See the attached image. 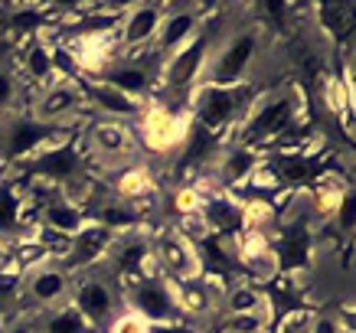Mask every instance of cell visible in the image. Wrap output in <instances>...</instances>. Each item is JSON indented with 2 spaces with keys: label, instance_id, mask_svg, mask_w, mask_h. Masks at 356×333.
<instances>
[{
  "label": "cell",
  "instance_id": "cell-1",
  "mask_svg": "<svg viewBox=\"0 0 356 333\" xmlns=\"http://www.w3.org/2000/svg\"><path fill=\"white\" fill-rule=\"evenodd\" d=\"M304 118V95L298 86H288L281 92H271L265 98H255L242 121L236 124V134L229 140H238L252 151H268L278 138H284L288 131L301 128Z\"/></svg>",
  "mask_w": 356,
  "mask_h": 333
},
{
  "label": "cell",
  "instance_id": "cell-2",
  "mask_svg": "<svg viewBox=\"0 0 356 333\" xmlns=\"http://www.w3.org/2000/svg\"><path fill=\"white\" fill-rule=\"evenodd\" d=\"M252 82L238 88H219V86H196L190 95H186V111H190V121L196 128H203L206 134H213L219 140H229L236 134V124L242 121L252 101L259 95H248Z\"/></svg>",
  "mask_w": 356,
  "mask_h": 333
},
{
  "label": "cell",
  "instance_id": "cell-3",
  "mask_svg": "<svg viewBox=\"0 0 356 333\" xmlns=\"http://www.w3.org/2000/svg\"><path fill=\"white\" fill-rule=\"evenodd\" d=\"M79 131L82 128H56V124H46L36 115H30L26 108H13L7 115H0V163L20 167L33 154L43 151L46 144L76 138Z\"/></svg>",
  "mask_w": 356,
  "mask_h": 333
},
{
  "label": "cell",
  "instance_id": "cell-4",
  "mask_svg": "<svg viewBox=\"0 0 356 333\" xmlns=\"http://www.w3.org/2000/svg\"><path fill=\"white\" fill-rule=\"evenodd\" d=\"M261 49V33L255 26H242V30L229 33L222 43L213 46V56L206 63L203 82L219 88H238L248 82V72L259 59Z\"/></svg>",
  "mask_w": 356,
  "mask_h": 333
},
{
  "label": "cell",
  "instance_id": "cell-5",
  "mask_svg": "<svg viewBox=\"0 0 356 333\" xmlns=\"http://www.w3.org/2000/svg\"><path fill=\"white\" fill-rule=\"evenodd\" d=\"M88 154H86V144L76 138H65V140H53L46 144L40 154H33L26 163H20L17 170L26 173V180H43V183H53L59 190L72 186L76 180L82 177H92L88 173Z\"/></svg>",
  "mask_w": 356,
  "mask_h": 333
},
{
  "label": "cell",
  "instance_id": "cell-6",
  "mask_svg": "<svg viewBox=\"0 0 356 333\" xmlns=\"http://www.w3.org/2000/svg\"><path fill=\"white\" fill-rule=\"evenodd\" d=\"M190 128H193V121H190L186 105L173 108V105H163V101H147L144 115L134 121L131 131H134V140L144 151L163 157V154H177L184 147Z\"/></svg>",
  "mask_w": 356,
  "mask_h": 333
},
{
  "label": "cell",
  "instance_id": "cell-7",
  "mask_svg": "<svg viewBox=\"0 0 356 333\" xmlns=\"http://www.w3.org/2000/svg\"><path fill=\"white\" fill-rule=\"evenodd\" d=\"M213 46H216V30L213 26H200V33L184 49H177L161 63V69H157V92H184V95H190L196 86H203V72L209 56H213Z\"/></svg>",
  "mask_w": 356,
  "mask_h": 333
},
{
  "label": "cell",
  "instance_id": "cell-8",
  "mask_svg": "<svg viewBox=\"0 0 356 333\" xmlns=\"http://www.w3.org/2000/svg\"><path fill=\"white\" fill-rule=\"evenodd\" d=\"M30 115H36L40 121L46 124H56V128H82L88 124L86 111H88V101H86V86L82 82H49L46 88H40L36 95L30 98Z\"/></svg>",
  "mask_w": 356,
  "mask_h": 333
},
{
  "label": "cell",
  "instance_id": "cell-9",
  "mask_svg": "<svg viewBox=\"0 0 356 333\" xmlns=\"http://www.w3.org/2000/svg\"><path fill=\"white\" fill-rule=\"evenodd\" d=\"M82 144H86L88 161H102L105 167L124 163L134 157V131L124 121H108V118H88V124L82 128Z\"/></svg>",
  "mask_w": 356,
  "mask_h": 333
},
{
  "label": "cell",
  "instance_id": "cell-10",
  "mask_svg": "<svg viewBox=\"0 0 356 333\" xmlns=\"http://www.w3.org/2000/svg\"><path fill=\"white\" fill-rule=\"evenodd\" d=\"M151 255L157 261V268L167 281L173 284H186V281H200L203 278V261L200 252L190 238H184L177 229H167L151 242Z\"/></svg>",
  "mask_w": 356,
  "mask_h": 333
},
{
  "label": "cell",
  "instance_id": "cell-11",
  "mask_svg": "<svg viewBox=\"0 0 356 333\" xmlns=\"http://www.w3.org/2000/svg\"><path fill=\"white\" fill-rule=\"evenodd\" d=\"M124 301H128V311L140 314L147 323H173L180 317L177 298H173V281H167L161 271L124 288Z\"/></svg>",
  "mask_w": 356,
  "mask_h": 333
},
{
  "label": "cell",
  "instance_id": "cell-12",
  "mask_svg": "<svg viewBox=\"0 0 356 333\" xmlns=\"http://www.w3.org/2000/svg\"><path fill=\"white\" fill-rule=\"evenodd\" d=\"M209 10V7H196V3H163V23L161 30H157V36H154V46L151 53L157 56V59H167V56H173L177 49H184L190 40H193L196 33H200V26H203V13Z\"/></svg>",
  "mask_w": 356,
  "mask_h": 333
},
{
  "label": "cell",
  "instance_id": "cell-13",
  "mask_svg": "<svg viewBox=\"0 0 356 333\" xmlns=\"http://www.w3.org/2000/svg\"><path fill=\"white\" fill-rule=\"evenodd\" d=\"M163 23V3H131L118 30L121 56H144Z\"/></svg>",
  "mask_w": 356,
  "mask_h": 333
},
{
  "label": "cell",
  "instance_id": "cell-14",
  "mask_svg": "<svg viewBox=\"0 0 356 333\" xmlns=\"http://www.w3.org/2000/svg\"><path fill=\"white\" fill-rule=\"evenodd\" d=\"M69 307H76L88 327H102L118 314V291L105 278H82L76 288H69Z\"/></svg>",
  "mask_w": 356,
  "mask_h": 333
},
{
  "label": "cell",
  "instance_id": "cell-15",
  "mask_svg": "<svg viewBox=\"0 0 356 333\" xmlns=\"http://www.w3.org/2000/svg\"><path fill=\"white\" fill-rule=\"evenodd\" d=\"M86 101L88 111H95V118H108V121H124V124H134V121L144 115L147 101L140 98H131L118 88L105 86L102 79H86Z\"/></svg>",
  "mask_w": 356,
  "mask_h": 333
},
{
  "label": "cell",
  "instance_id": "cell-16",
  "mask_svg": "<svg viewBox=\"0 0 356 333\" xmlns=\"http://www.w3.org/2000/svg\"><path fill=\"white\" fill-rule=\"evenodd\" d=\"M98 79L140 101H147L151 92H157V69H147V63H140L134 56H118Z\"/></svg>",
  "mask_w": 356,
  "mask_h": 333
},
{
  "label": "cell",
  "instance_id": "cell-17",
  "mask_svg": "<svg viewBox=\"0 0 356 333\" xmlns=\"http://www.w3.org/2000/svg\"><path fill=\"white\" fill-rule=\"evenodd\" d=\"M200 219L209 236L232 242L242 232V203L229 190H213V193H206L203 206H200Z\"/></svg>",
  "mask_w": 356,
  "mask_h": 333
},
{
  "label": "cell",
  "instance_id": "cell-18",
  "mask_svg": "<svg viewBox=\"0 0 356 333\" xmlns=\"http://www.w3.org/2000/svg\"><path fill=\"white\" fill-rule=\"evenodd\" d=\"M118 236H111L108 229L95 226V222H88L79 236L69 238V255H65L63 268L72 271V268H92V265H102V261H108L111 248H115Z\"/></svg>",
  "mask_w": 356,
  "mask_h": 333
},
{
  "label": "cell",
  "instance_id": "cell-19",
  "mask_svg": "<svg viewBox=\"0 0 356 333\" xmlns=\"http://www.w3.org/2000/svg\"><path fill=\"white\" fill-rule=\"evenodd\" d=\"M69 271L63 265H43V268H36L26 275V284L23 291L30 294L36 304H43V307H56V304H63L69 298Z\"/></svg>",
  "mask_w": 356,
  "mask_h": 333
},
{
  "label": "cell",
  "instance_id": "cell-20",
  "mask_svg": "<svg viewBox=\"0 0 356 333\" xmlns=\"http://www.w3.org/2000/svg\"><path fill=\"white\" fill-rule=\"evenodd\" d=\"M17 76L20 82L33 88V92H40L46 88L49 82H56V72H53V46L43 43V40H26L20 53V69H17Z\"/></svg>",
  "mask_w": 356,
  "mask_h": 333
},
{
  "label": "cell",
  "instance_id": "cell-21",
  "mask_svg": "<svg viewBox=\"0 0 356 333\" xmlns=\"http://www.w3.org/2000/svg\"><path fill=\"white\" fill-rule=\"evenodd\" d=\"M36 226L49 229V232H56V236L72 238V236H79V232L88 226V213H86V206H79V203H72V200L59 196V200H53L49 206L40 209Z\"/></svg>",
  "mask_w": 356,
  "mask_h": 333
},
{
  "label": "cell",
  "instance_id": "cell-22",
  "mask_svg": "<svg viewBox=\"0 0 356 333\" xmlns=\"http://www.w3.org/2000/svg\"><path fill=\"white\" fill-rule=\"evenodd\" d=\"M157 190V173L147 167V163H124L111 183V193L124 200V203L144 206Z\"/></svg>",
  "mask_w": 356,
  "mask_h": 333
},
{
  "label": "cell",
  "instance_id": "cell-23",
  "mask_svg": "<svg viewBox=\"0 0 356 333\" xmlns=\"http://www.w3.org/2000/svg\"><path fill=\"white\" fill-rule=\"evenodd\" d=\"M222 317H238V314H268V294L248 281H236L232 288L222 291V301H219Z\"/></svg>",
  "mask_w": 356,
  "mask_h": 333
},
{
  "label": "cell",
  "instance_id": "cell-24",
  "mask_svg": "<svg viewBox=\"0 0 356 333\" xmlns=\"http://www.w3.org/2000/svg\"><path fill=\"white\" fill-rule=\"evenodd\" d=\"M311 13L324 36L346 43V36H350V30H353V23H356L353 3H317V7H311Z\"/></svg>",
  "mask_w": 356,
  "mask_h": 333
},
{
  "label": "cell",
  "instance_id": "cell-25",
  "mask_svg": "<svg viewBox=\"0 0 356 333\" xmlns=\"http://www.w3.org/2000/svg\"><path fill=\"white\" fill-rule=\"evenodd\" d=\"M238 268H242V275H245L248 284H255V288L271 284V281L281 278L278 258H275V252H271V248H265V252H259V255L245 258V261H238Z\"/></svg>",
  "mask_w": 356,
  "mask_h": 333
},
{
  "label": "cell",
  "instance_id": "cell-26",
  "mask_svg": "<svg viewBox=\"0 0 356 333\" xmlns=\"http://www.w3.org/2000/svg\"><path fill=\"white\" fill-rule=\"evenodd\" d=\"M46 333H92V327L82 320V314L76 307L65 304V307H56L53 317L46 320Z\"/></svg>",
  "mask_w": 356,
  "mask_h": 333
},
{
  "label": "cell",
  "instance_id": "cell-27",
  "mask_svg": "<svg viewBox=\"0 0 356 333\" xmlns=\"http://www.w3.org/2000/svg\"><path fill=\"white\" fill-rule=\"evenodd\" d=\"M53 72L59 82H82V69H79L76 56L65 43H56L53 46Z\"/></svg>",
  "mask_w": 356,
  "mask_h": 333
},
{
  "label": "cell",
  "instance_id": "cell-28",
  "mask_svg": "<svg viewBox=\"0 0 356 333\" xmlns=\"http://www.w3.org/2000/svg\"><path fill=\"white\" fill-rule=\"evenodd\" d=\"M20 92H23L20 76L13 69H7V65H0V115L20 108Z\"/></svg>",
  "mask_w": 356,
  "mask_h": 333
},
{
  "label": "cell",
  "instance_id": "cell-29",
  "mask_svg": "<svg viewBox=\"0 0 356 333\" xmlns=\"http://www.w3.org/2000/svg\"><path fill=\"white\" fill-rule=\"evenodd\" d=\"M314 314L304 311V307H294V311L281 314L278 320L268 323V333H311Z\"/></svg>",
  "mask_w": 356,
  "mask_h": 333
},
{
  "label": "cell",
  "instance_id": "cell-30",
  "mask_svg": "<svg viewBox=\"0 0 356 333\" xmlns=\"http://www.w3.org/2000/svg\"><path fill=\"white\" fill-rule=\"evenodd\" d=\"M23 284H26V275H23L10 258L0 265V304L13 301L17 294H23Z\"/></svg>",
  "mask_w": 356,
  "mask_h": 333
},
{
  "label": "cell",
  "instance_id": "cell-31",
  "mask_svg": "<svg viewBox=\"0 0 356 333\" xmlns=\"http://www.w3.org/2000/svg\"><path fill=\"white\" fill-rule=\"evenodd\" d=\"M330 226L340 232V236H350L356 226V193L353 190H346L343 200H340V206H337L334 219H330Z\"/></svg>",
  "mask_w": 356,
  "mask_h": 333
},
{
  "label": "cell",
  "instance_id": "cell-32",
  "mask_svg": "<svg viewBox=\"0 0 356 333\" xmlns=\"http://www.w3.org/2000/svg\"><path fill=\"white\" fill-rule=\"evenodd\" d=\"M105 327H108V333H147V330H151V323L144 320L140 314L128 311V307H121V311L115 314Z\"/></svg>",
  "mask_w": 356,
  "mask_h": 333
},
{
  "label": "cell",
  "instance_id": "cell-33",
  "mask_svg": "<svg viewBox=\"0 0 356 333\" xmlns=\"http://www.w3.org/2000/svg\"><path fill=\"white\" fill-rule=\"evenodd\" d=\"M311 333H353L350 323H343L337 314H314Z\"/></svg>",
  "mask_w": 356,
  "mask_h": 333
},
{
  "label": "cell",
  "instance_id": "cell-34",
  "mask_svg": "<svg viewBox=\"0 0 356 333\" xmlns=\"http://www.w3.org/2000/svg\"><path fill=\"white\" fill-rule=\"evenodd\" d=\"M147 333H190V330H186L184 320H173V323H151Z\"/></svg>",
  "mask_w": 356,
  "mask_h": 333
},
{
  "label": "cell",
  "instance_id": "cell-35",
  "mask_svg": "<svg viewBox=\"0 0 356 333\" xmlns=\"http://www.w3.org/2000/svg\"><path fill=\"white\" fill-rule=\"evenodd\" d=\"M7 258H10V245H7V242H3V238H0V265H3V261H7Z\"/></svg>",
  "mask_w": 356,
  "mask_h": 333
}]
</instances>
